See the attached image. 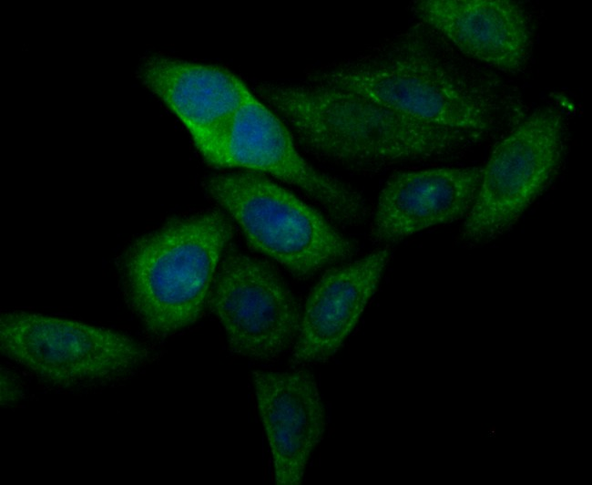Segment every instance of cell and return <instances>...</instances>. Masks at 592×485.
I'll use <instances>...</instances> for the list:
<instances>
[{
  "label": "cell",
  "mask_w": 592,
  "mask_h": 485,
  "mask_svg": "<svg viewBox=\"0 0 592 485\" xmlns=\"http://www.w3.org/2000/svg\"><path fill=\"white\" fill-rule=\"evenodd\" d=\"M308 82L365 97L423 121L485 140L526 116L518 90L427 26L356 59L311 74Z\"/></svg>",
  "instance_id": "obj_1"
},
{
  "label": "cell",
  "mask_w": 592,
  "mask_h": 485,
  "mask_svg": "<svg viewBox=\"0 0 592 485\" xmlns=\"http://www.w3.org/2000/svg\"><path fill=\"white\" fill-rule=\"evenodd\" d=\"M255 92L302 146L345 166L374 168L444 157L481 141L353 92L310 82L261 83Z\"/></svg>",
  "instance_id": "obj_2"
},
{
  "label": "cell",
  "mask_w": 592,
  "mask_h": 485,
  "mask_svg": "<svg viewBox=\"0 0 592 485\" xmlns=\"http://www.w3.org/2000/svg\"><path fill=\"white\" fill-rule=\"evenodd\" d=\"M233 233L231 219L214 210L172 219L128 248L125 294L147 331L166 336L197 321Z\"/></svg>",
  "instance_id": "obj_3"
},
{
  "label": "cell",
  "mask_w": 592,
  "mask_h": 485,
  "mask_svg": "<svg viewBox=\"0 0 592 485\" xmlns=\"http://www.w3.org/2000/svg\"><path fill=\"white\" fill-rule=\"evenodd\" d=\"M209 196L240 228L250 246L306 278L347 260L355 243L317 210L264 174L242 170L210 177Z\"/></svg>",
  "instance_id": "obj_4"
},
{
  "label": "cell",
  "mask_w": 592,
  "mask_h": 485,
  "mask_svg": "<svg viewBox=\"0 0 592 485\" xmlns=\"http://www.w3.org/2000/svg\"><path fill=\"white\" fill-rule=\"evenodd\" d=\"M495 146L483 167L463 238L489 242L507 232L549 186L563 160L566 120L546 106L526 115Z\"/></svg>",
  "instance_id": "obj_5"
},
{
  "label": "cell",
  "mask_w": 592,
  "mask_h": 485,
  "mask_svg": "<svg viewBox=\"0 0 592 485\" xmlns=\"http://www.w3.org/2000/svg\"><path fill=\"white\" fill-rule=\"evenodd\" d=\"M0 347L41 379L62 387L119 379L149 357L122 333L26 312L1 316Z\"/></svg>",
  "instance_id": "obj_6"
},
{
  "label": "cell",
  "mask_w": 592,
  "mask_h": 485,
  "mask_svg": "<svg viewBox=\"0 0 592 485\" xmlns=\"http://www.w3.org/2000/svg\"><path fill=\"white\" fill-rule=\"evenodd\" d=\"M207 303L240 356L273 359L298 335L302 311L288 285L268 263L235 248L225 251Z\"/></svg>",
  "instance_id": "obj_7"
},
{
  "label": "cell",
  "mask_w": 592,
  "mask_h": 485,
  "mask_svg": "<svg viewBox=\"0 0 592 485\" xmlns=\"http://www.w3.org/2000/svg\"><path fill=\"white\" fill-rule=\"evenodd\" d=\"M210 165L270 174L302 190L342 225H357L367 214L361 194L308 163L281 117L255 95L239 110Z\"/></svg>",
  "instance_id": "obj_8"
},
{
  "label": "cell",
  "mask_w": 592,
  "mask_h": 485,
  "mask_svg": "<svg viewBox=\"0 0 592 485\" xmlns=\"http://www.w3.org/2000/svg\"><path fill=\"white\" fill-rule=\"evenodd\" d=\"M139 77L182 122L209 164L239 110L253 97L238 76L218 66L153 56L141 65Z\"/></svg>",
  "instance_id": "obj_9"
},
{
  "label": "cell",
  "mask_w": 592,
  "mask_h": 485,
  "mask_svg": "<svg viewBox=\"0 0 592 485\" xmlns=\"http://www.w3.org/2000/svg\"><path fill=\"white\" fill-rule=\"evenodd\" d=\"M411 9L422 24L472 60L512 74L526 66L531 24L515 1L420 0Z\"/></svg>",
  "instance_id": "obj_10"
},
{
  "label": "cell",
  "mask_w": 592,
  "mask_h": 485,
  "mask_svg": "<svg viewBox=\"0 0 592 485\" xmlns=\"http://www.w3.org/2000/svg\"><path fill=\"white\" fill-rule=\"evenodd\" d=\"M483 167L436 168L395 173L378 199L371 236L393 243L424 229L465 218Z\"/></svg>",
  "instance_id": "obj_11"
},
{
  "label": "cell",
  "mask_w": 592,
  "mask_h": 485,
  "mask_svg": "<svg viewBox=\"0 0 592 485\" xmlns=\"http://www.w3.org/2000/svg\"><path fill=\"white\" fill-rule=\"evenodd\" d=\"M252 381L276 484H301L309 458L325 429L317 383L306 370H256Z\"/></svg>",
  "instance_id": "obj_12"
},
{
  "label": "cell",
  "mask_w": 592,
  "mask_h": 485,
  "mask_svg": "<svg viewBox=\"0 0 592 485\" xmlns=\"http://www.w3.org/2000/svg\"><path fill=\"white\" fill-rule=\"evenodd\" d=\"M390 252L382 249L328 270L310 293L291 362H323L333 356L356 325L376 291Z\"/></svg>",
  "instance_id": "obj_13"
},
{
  "label": "cell",
  "mask_w": 592,
  "mask_h": 485,
  "mask_svg": "<svg viewBox=\"0 0 592 485\" xmlns=\"http://www.w3.org/2000/svg\"><path fill=\"white\" fill-rule=\"evenodd\" d=\"M22 395V388L16 377L10 371L1 372V403L15 402Z\"/></svg>",
  "instance_id": "obj_14"
}]
</instances>
